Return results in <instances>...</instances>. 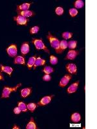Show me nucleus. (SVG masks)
Segmentation results:
<instances>
[{
  "label": "nucleus",
  "instance_id": "f3484780",
  "mask_svg": "<svg viewBox=\"0 0 97 129\" xmlns=\"http://www.w3.org/2000/svg\"><path fill=\"white\" fill-rule=\"evenodd\" d=\"M26 129H38L36 123H35V121H34V118H31L30 121H29V123H28V124L27 125Z\"/></svg>",
  "mask_w": 97,
  "mask_h": 129
},
{
  "label": "nucleus",
  "instance_id": "9b49d317",
  "mask_svg": "<svg viewBox=\"0 0 97 129\" xmlns=\"http://www.w3.org/2000/svg\"><path fill=\"white\" fill-rule=\"evenodd\" d=\"M79 85V81H77V82L74 83L73 84H71L70 86H69V88H67V91L69 94H72L75 92L77 90L78 86Z\"/></svg>",
  "mask_w": 97,
  "mask_h": 129
},
{
  "label": "nucleus",
  "instance_id": "aec40b11",
  "mask_svg": "<svg viewBox=\"0 0 97 129\" xmlns=\"http://www.w3.org/2000/svg\"><path fill=\"white\" fill-rule=\"evenodd\" d=\"M67 47H68L67 42L65 40H61V41H60V48L61 52H63L67 48Z\"/></svg>",
  "mask_w": 97,
  "mask_h": 129
},
{
  "label": "nucleus",
  "instance_id": "f03ea898",
  "mask_svg": "<svg viewBox=\"0 0 97 129\" xmlns=\"http://www.w3.org/2000/svg\"><path fill=\"white\" fill-rule=\"evenodd\" d=\"M32 43L34 45V46L36 47V48L37 50H45V52H47V53H50V51L48 50L47 47L45 46V44L43 43V41L41 39H36L34 38L32 41Z\"/></svg>",
  "mask_w": 97,
  "mask_h": 129
},
{
  "label": "nucleus",
  "instance_id": "473e14b6",
  "mask_svg": "<svg viewBox=\"0 0 97 129\" xmlns=\"http://www.w3.org/2000/svg\"><path fill=\"white\" fill-rule=\"evenodd\" d=\"M21 110L20 109V108L18 107H16L14 108V113L15 114H19L21 112Z\"/></svg>",
  "mask_w": 97,
  "mask_h": 129
},
{
  "label": "nucleus",
  "instance_id": "cd10ccee",
  "mask_svg": "<svg viewBox=\"0 0 97 129\" xmlns=\"http://www.w3.org/2000/svg\"><path fill=\"white\" fill-rule=\"evenodd\" d=\"M69 14L71 17H74L76 15L78 14V10L76 9H69Z\"/></svg>",
  "mask_w": 97,
  "mask_h": 129
},
{
  "label": "nucleus",
  "instance_id": "2eb2a0df",
  "mask_svg": "<svg viewBox=\"0 0 97 129\" xmlns=\"http://www.w3.org/2000/svg\"><path fill=\"white\" fill-rule=\"evenodd\" d=\"M18 15L22 16L25 18H29V17H32L34 15V13L33 11H22V12H17Z\"/></svg>",
  "mask_w": 97,
  "mask_h": 129
},
{
  "label": "nucleus",
  "instance_id": "412c9836",
  "mask_svg": "<svg viewBox=\"0 0 97 129\" xmlns=\"http://www.w3.org/2000/svg\"><path fill=\"white\" fill-rule=\"evenodd\" d=\"M35 60H36V57H35V56H32V57L29 58L28 63H27V66H28L29 70H31V68L33 66V65H34V62H35Z\"/></svg>",
  "mask_w": 97,
  "mask_h": 129
},
{
  "label": "nucleus",
  "instance_id": "1a4fd4ad",
  "mask_svg": "<svg viewBox=\"0 0 97 129\" xmlns=\"http://www.w3.org/2000/svg\"><path fill=\"white\" fill-rule=\"evenodd\" d=\"M78 54V51L75 50H70L68 52V54H67L66 57H65V59H70V60H74Z\"/></svg>",
  "mask_w": 97,
  "mask_h": 129
},
{
  "label": "nucleus",
  "instance_id": "4468645a",
  "mask_svg": "<svg viewBox=\"0 0 97 129\" xmlns=\"http://www.w3.org/2000/svg\"><path fill=\"white\" fill-rule=\"evenodd\" d=\"M0 67H1V72H5L11 76L12 72H13V68L12 67L8 66H3L2 64H0Z\"/></svg>",
  "mask_w": 97,
  "mask_h": 129
},
{
  "label": "nucleus",
  "instance_id": "6ab92c4d",
  "mask_svg": "<svg viewBox=\"0 0 97 129\" xmlns=\"http://www.w3.org/2000/svg\"><path fill=\"white\" fill-rule=\"evenodd\" d=\"M81 119V116L78 113H74L71 116V121L74 123H78Z\"/></svg>",
  "mask_w": 97,
  "mask_h": 129
},
{
  "label": "nucleus",
  "instance_id": "393cba45",
  "mask_svg": "<svg viewBox=\"0 0 97 129\" xmlns=\"http://www.w3.org/2000/svg\"><path fill=\"white\" fill-rule=\"evenodd\" d=\"M37 105L34 103H29V104L27 105V109L29 110L31 112H33L34 111V110L37 107Z\"/></svg>",
  "mask_w": 97,
  "mask_h": 129
},
{
  "label": "nucleus",
  "instance_id": "7c9ffc66",
  "mask_svg": "<svg viewBox=\"0 0 97 129\" xmlns=\"http://www.w3.org/2000/svg\"><path fill=\"white\" fill-rule=\"evenodd\" d=\"M39 30H40L39 27H32V28H31V29H30V33H31V34H36L37 32H38Z\"/></svg>",
  "mask_w": 97,
  "mask_h": 129
},
{
  "label": "nucleus",
  "instance_id": "f704fd0d",
  "mask_svg": "<svg viewBox=\"0 0 97 129\" xmlns=\"http://www.w3.org/2000/svg\"><path fill=\"white\" fill-rule=\"evenodd\" d=\"M20 129V127H18V126H16V125H14V127H13V129Z\"/></svg>",
  "mask_w": 97,
  "mask_h": 129
},
{
  "label": "nucleus",
  "instance_id": "9d476101",
  "mask_svg": "<svg viewBox=\"0 0 97 129\" xmlns=\"http://www.w3.org/2000/svg\"><path fill=\"white\" fill-rule=\"evenodd\" d=\"M31 3H25L20 5L17 6V12H22V11H29V9L31 6Z\"/></svg>",
  "mask_w": 97,
  "mask_h": 129
},
{
  "label": "nucleus",
  "instance_id": "ddd939ff",
  "mask_svg": "<svg viewBox=\"0 0 97 129\" xmlns=\"http://www.w3.org/2000/svg\"><path fill=\"white\" fill-rule=\"evenodd\" d=\"M46 63V61L44 59H41V57H38L37 58H36V60H35V62H34V70H35L36 68V67L38 66H42V65H44Z\"/></svg>",
  "mask_w": 97,
  "mask_h": 129
},
{
  "label": "nucleus",
  "instance_id": "f257e3e1",
  "mask_svg": "<svg viewBox=\"0 0 97 129\" xmlns=\"http://www.w3.org/2000/svg\"><path fill=\"white\" fill-rule=\"evenodd\" d=\"M47 38L49 40L51 47L55 50L56 53L61 54L62 52H61V50H60V41L58 40V39L56 38L54 36H52V34L50 33H48V35L47 36Z\"/></svg>",
  "mask_w": 97,
  "mask_h": 129
},
{
  "label": "nucleus",
  "instance_id": "a878e982",
  "mask_svg": "<svg viewBox=\"0 0 97 129\" xmlns=\"http://www.w3.org/2000/svg\"><path fill=\"white\" fill-rule=\"evenodd\" d=\"M43 72H44L45 74H49L54 72V69H53V68H52V67H50V66H47L43 68Z\"/></svg>",
  "mask_w": 97,
  "mask_h": 129
},
{
  "label": "nucleus",
  "instance_id": "20e7f679",
  "mask_svg": "<svg viewBox=\"0 0 97 129\" xmlns=\"http://www.w3.org/2000/svg\"><path fill=\"white\" fill-rule=\"evenodd\" d=\"M7 52L9 56L12 57H16L18 53V49H17V46L16 44H12L10 47H8L7 48Z\"/></svg>",
  "mask_w": 97,
  "mask_h": 129
},
{
  "label": "nucleus",
  "instance_id": "b1692460",
  "mask_svg": "<svg viewBox=\"0 0 97 129\" xmlns=\"http://www.w3.org/2000/svg\"><path fill=\"white\" fill-rule=\"evenodd\" d=\"M67 45H68V47L70 48L71 50H73V49H74L76 47V45H77V41H69L67 43Z\"/></svg>",
  "mask_w": 97,
  "mask_h": 129
},
{
  "label": "nucleus",
  "instance_id": "39448f33",
  "mask_svg": "<svg viewBox=\"0 0 97 129\" xmlns=\"http://www.w3.org/2000/svg\"><path fill=\"white\" fill-rule=\"evenodd\" d=\"M14 20L16 21L18 25H27V22L29 21V20L27 18H25L24 16H20V15H18L16 17H14Z\"/></svg>",
  "mask_w": 97,
  "mask_h": 129
},
{
  "label": "nucleus",
  "instance_id": "4be33fe9",
  "mask_svg": "<svg viewBox=\"0 0 97 129\" xmlns=\"http://www.w3.org/2000/svg\"><path fill=\"white\" fill-rule=\"evenodd\" d=\"M74 6L76 9H81L84 6V2L82 0H77L74 3Z\"/></svg>",
  "mask_w": 97,
  "mask_h": 129
},
{
  "label": "nucleus",
  "instance_id": "7ed1b4c3",
  "mask_svg": "<svg viewBox=\"0 0 97 129\" xmlns=\"http://www.w3.org/2000/svg\"><path fill=\"white\" fill-rule=\"evenodd\" d=\"M21 85H22V83H19L15 87H13V88H9L8 86H5L3 88V92H2L1 98H7V97H9L11 92L16 91V90L18 89V87H20Z\"/></svg>",
  "mask_w": 97,
  "mask_h": 129
},
{
  "label": "nucleus",
  "instance_id": "5701e85b",
  "mask_svg": "<svg viewBox=\"0 0 97 129\" xmlns=\"http://www.w3.org/2000/svg\"><path fill=\"white\" fill-rule=\"evenodd\" d=\"M18 107L20 108V109L21 110V111L24 112H25L27 111V105L24 103V102H18Z\"/></svg>",
  "mask_w": 97,
  "mask_h": 129
},
{
  "label": "nucleus",
  "instance_id": "c85d7f7f",
  "mask_svg": "<svg viewBox=\"0 0 97 129\" xmlns=\"http://www.w3.org/2000/svg\"><path fill=\"white\" fill-rule=\"evenodd\" d=\"M63 12H64L63 9L62 7H57L56 9V10H55V12H56V14L58 15V16H61V15L63 14Z\"/></svg>",
  "mask_w": 97,
  "mask_h": 129
},
{
  "label": "nucleus",
  "instance_id": "c756f323",
  "mask_svg": "<svg viewBox=\"0 0 97 129\" xmlns=\"http://www.w3.org/2000/svg\"><path fill=\"white\" fill-rule=\"evenodd\" d=\"M58 58L54 56H50V63L52 64H56L58 63Z\"/></svg>",
  "mask_w": 97,
  "mask_h": 129
},
{
  "label": "nucleus",
  "instance_id": "0eeeda50",
  "mask_svg": "<svg viewBox=\"0 0 97 129\" xmlns=\"http://www.w3.org/2000/svg\"><path fill=\"white\" fill-rule=\"evenodd\" d=\"M53 97V96H47L43 97L41 100L38 103L37 105L39 106H45L46 105L48 104L50 102V101Z\"/></svg>",
  "mask_w": 97,
  "mask_h": 129
},
{
  "label": "nucleus",
  "instance_id": "dca6fc26",
  "mask_svg": "<svg viewBox=\"0 0 97 129\" xmlns=\"http://www.w3.org/2000/svg\"><path fill=\"white\" fill-rule=\"evenodd\" d=\"M32 92V88H24L21 90V95L22 97H27L31 94Z\"/></svg>",
  "mask_w": 97,
  "mask_h": 129
},
{
  "label": "nucleus",
  "instance_id": "6e6552de",
  "mask_svg": "<svg viewBox=\"0 0 97 129\" xmlns=\"http://www.w3.org/2000/svg\"><path fill=\"white\" fill-rule=\"evenodd\" d=\"M66 69L71 74L76 75L77 74V67L74 63H69L66 65Z\"/></svg>",
  "mask_w": 97,
  "mask_h": 129
},
{
  "label": "nucleus",
  "instance_id": "72a5a7b5",
  "mask_svg": "<svg viewBox=\"0 0 97 129\" xmlns=\"http://www.w3.org/2000/svg\"><path fill=\"white\" fill-rule=\"evenodd\" d=\"M0 80H1V81L4 80L3 76V75H2V74L1 73V72H0Z\"/></svg>",
  "mask_w": 97,
  "mask_h": 129
},
{
  "label": "nucleus",
  "instance_id": "f8f14e48",
  "mask_svg": "<svg viewBox=\"0 0 97 129\" xmlns=\"http://www.w3.org/2000/svg\"><path fill=\"white\" fill-rule=\"evenodd\" d=\"M29 52V42H24L21 47V52L23 55H26Z\"/></svg>",
  "mask_w": 97,
  "mask_h": 129
},
{
  "label": "nucleus",
  "instance_id": "2f4dec72",
  "mask_svg": "<svg viewBox=\"0 0 97 129\" xmlns=\"http://www.w3.org/2000/svg\"><path fill=\"white\" fill-rule=\"evenodd\" d=\"M51 79V76L49 74H45V75H43V80L45 81H49Z\"/></svg>",
  "mask_w": 97,
  "mask_h": 129
},
{
  "label": "nucleus",
  "instance_id": "bb28decb",
  "mask_svg": "<svg viewBox=\"0 0 97 129\" xmlns=\"http://www.w3.org/2000/svg\"><path fill=\"white\" fill-rule=\"evenodd\" d=\"M73 37V33L71 32H65L62 33V38L65 40H67V39H70Z\"/></svg>",
  "mask_w": 97,
  "mask_h": 129
},
{
  "label": "nucleus",
  "instance_id": "423d86ee",
  "mask_svg": "<svg viewBox=\"0 0 97 129\" xmlns=\"http://www.w3.org/2000/svg\"><path fill=\"white\" fill-rule=\"evenodd\" d=\"M72 78V75H69V74H66L62 78H61V81L59 83L60 86L61 87H65L68 84L69 82L70 81V80Z\"/></svg>",
  "mask_w": 97,
  "mask_h": 129
},
{
  "label": "nucleus",
  "instance_id": "a211bd4d",
  "mask_svg": "<svg viewBox=\"0 0 97 129\" xmlns=\"http://www.w3.org/2000/svg\"><path fill=\"white\" fill-rule=\"evenodd\" d=\"M14 64H23V65H25V58H24L23 56H17L14 59Z\"/></svg>",
  "mask_w": 97,
  "mask_h": 129
}]
</instances>
